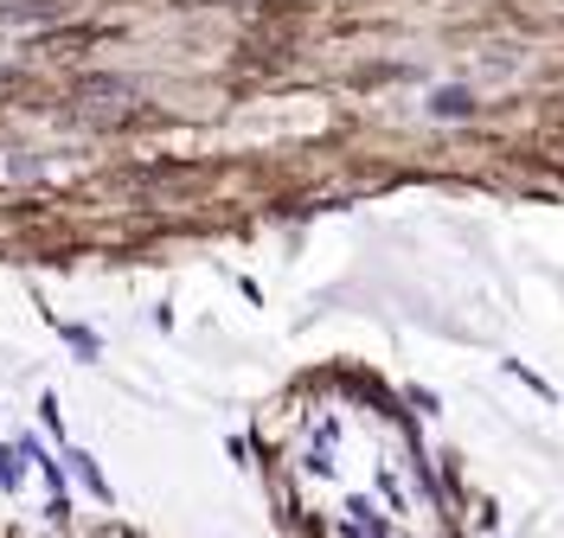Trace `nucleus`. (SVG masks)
Listing matches in <instances>:
<instances>
[{
    "label": "nucleus",
    "instance_id": "nucleus-1",
    "mask_svg": "<svg viewBox=\"0 0 564 538\" xmlns=\"http://www.w3.org/2000/svg\"><path fill=\"white\" fill-rule=\"evenodd\" d=\"M436 116H443V122H456V116H475V103H468V90H443V97H436Z\"/></svg>",
    "mask_w": 564,
    "mask_h": 538
}]
</instances>
